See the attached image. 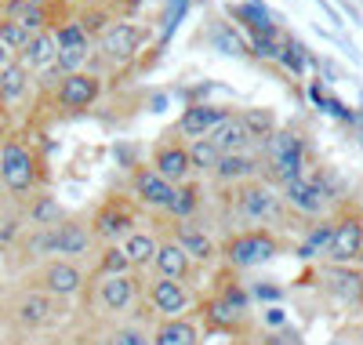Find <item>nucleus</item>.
I'll return each instance as SVG.
<instances>
[{"label": "nucleus", "mask_w": 363, "mask_h": 345, "mask_svg": "<svg viewBox=\"0 0 363 345\" xmlns=\"http://www.w3.org/2000/svg\"><path fill=\"white\" fill-rule=\"evenodd\" d=\"M262 153H265L269 171L277 175L284 185L301 178V168H306V138H301L298 131L277 128V131L262 142Z\"/></svg>", "instance_id": "obj_1"}, {"label": "nucleus", "mask_w": 363, "mask_h": 345, "mask_svg": "<svg viewBox=\"0 0 363 345\" xmlns=\"http://www.w3.org/2000/svg\"><path fill=\"white\" fill-rule=\"evenodd\" d=\"M236 211H240V218H247L258 229H265L269 222H280L284 218V197L269 182L251 178L244 185H236Z\"/></svg>", "instance_id": "obj_2"}, {"label": "nucleus", "mask_w": 363, "mask_h": 345, "mask_svg": "<svg viewBox=\"0 0 363 345\" xmlns=\"http://www.w3.org/2000/svg\"><path fill=\"white\" fill-rule=\"evenodd\" d=\"M0 185L11 197H26L37 185V156L22 142H4L0 146Z\"/></svg>", "instance_id": "obj_3"}, {"label": "nucleus", "mask_w": 363, "mask_h": 345, "mask_svg": "<svg viewBox=\"0 0 363 345\" xmlns=\"http://www.w3.org/2000/svg\"><path fill=\"white\" fill-rule=\"evenodd\" d=\"M277 251H280V240L269 229H247V233H236L225 243V262L233 269H251V265L277 258Z\"/></svg>", "instance_id": "obj_4"}, {"label": "nucleus", "mask_w": 363, "mask_h": 345, "mask_svg": "<svg viewBox=\"0 0 363 345\" xmlns=\"http://www.w3.org/2000/svg\"><path fill=\"white\" fill-rule=\"evenodd\" d=\"M359 247H363V211L345 207L335 218V236H330L327 258H330V265H349V262H356Z\"/></svg>", "instance_id": "obj_5"}, {"label": "nucleus", "mask_w": 363, "mask_h": 345, "mask_svg": "<svg viewBox=\"0 0 363 345\" xmlns=\"http://www.w3.org/2000/svg\"><path fill=\"white\" fill-rule=\"evenodd\" d=\"M11 312H15V324L37 331V327L55 324V320L66 312V305H62V298H51V295H44V291H37V288H29V291H22V295L15 298Z\"/></svg>", "instance_id": "obj_6"}, {"label": "nucleus", "mask_w": 363, "mask_h": 345, "mask_svg": "<svg viewBox=\"0 0 363 345\" xmlns=\"http://www.w3.org/2000/svg\"><path fill=\"white\" fill-rule=\"evenodd\" d=\"M37 291L51 295V298H77L84 291V269L69 258H51L44 262V269L37 273Z\"/></svg>", "instance_id": "obj_7"}, {"label": "nucleus", "mask_w": 363, "mask_h": 345, "mask_svg": "<svg viewBox=\"0 0 363 345\" xmlns=\"http://www.w3.org/2000/svg\"><path fill=\"white\" fill-rule=\"evenodd\" d=\"M145 40V29L135 26V22H113L106 26L102 33H99V55L106 62H116V66H124V62H131L138 55Z\"/></svg>", "instance_id": "obj_8"}, {"label": "nucleus", "mask_w": 363, "mask_h": 345, "mask_svg": "<svg viewBox=\"0 0 363 345\" xmlns=\"http://www.w3.org/2000/svg\"><path fill=\"white\" fill-rule=\"evenodd\" d=\"M323 291L345 309H363V273L352 265H320Z\"/></svg>", "instance_id": "obj_9"}, {"label": "nucleus", "mask_w": 363, "mask_h": 345, "mask_svg": "<svg viewBox=\"0 0 363 345\" xmlns=\"http://www.w3.org/2000/svg\"><path fill=\"white\" fill-rule=\"evenodd\" d=\"M102 95V77L99 73H69L62 77V84L55 87V102L69 109V113H80V109H91Z\"/></svg>", "instance_id": "obj_10"}, {"label": "nucleus", "mask_w": 363, "mask_h": 345, "mask_svg": "<svg viewBox=\"0 0 363 345\" xmlns=\"http://www.w3.org/2000/svg\"><path fill=\"white\" fill-rule=\"evenodd\" d=\"M95 247V236H91V226L80 222V218H62L55 229H51V255H62L69 262L91 255Z\"/></svg>", "instance_id": "obj_11"}, {"label": "nucleus", "mask_w": 363, "mask_h": 345, "mask_svg": "<svg viewBox=\"0 0 363 345\" xmlns=\"http://www.w3.org/2000/svg\"><path fill=\"white\" fill-rule=\"evenodd\" d=\"M131 226H135L131 207H128L124 200L113 197V200H106V204L95 211V218H91V236L102 240V243H116L120 236L131 233Z\"/></svg>", "instance_id": "obj_12"}, {"label": "nucleus", "mask_w": 363, "mask_h": 345, "mask_svg": "<svg viewBox=\"0 0 363 345\" xmlns=\"http://www.w3.org/2000/svg\"><path fill=\"white\" fill-rule=\"evenodd\" d=\"M149 305H153V312L160 320H174L193 305V291L186 284H178V280L157 276L153 284H149Z\"/></svg>", "instance_id": "obj_13"}, {"label": "nucleus", "mask_w": 363, "mask_h": 345, "mask_svg": "<svg viewBox=\"0 0 363 345\" xmlns=\"http://www.w3.org/2000/svg\"><path fill=\"white\" fill-rule=\"evenodd\" d=\"M149 168H153L167 185H182V182L193 175L186 146H182L178 138H171V135H167V142H160V146L153 149V164H149Z\"/></svg>", "instance_id": "obj_14"}, {"label": "nucleus", "mask_w": 363, "mask_h": 345, "mask_svg": "<svg viewBox=\"0 0 363 345\" xmlns=\"http://www.w3.org/2000/svg\"><path fill=\"white\" fill-rule=\"evenodd\" d=\"M131 193H135V200H138V204H145V207L167 211V207H171V200H174V185H167L153 168L138 164V168L131 171Z\"/></svg>", "instance_id": "obj_15"}, {"label": "nucleus", "mask_w": 363, "mask_h": 345, "mask_svg": "<svg viewBox=\"0 0 363 345\" xmlns=\"http://www.w3.org/2000/svg\"><path fill=\"white\" fill-rule=\"evenodd\" d=\"M284 204L298 214H309V218H320L330 204L327 190L320 182H306V178H298V182H287L284 185Z\"/></svg>", "instance_id": "obj_16"}, {"label": "nucleus", "mask_w": 363, "mask_h": 345, "mask_svg": "<svg viewBox=\"0 0 363 345\" xmlns=\"http://www.w3.org/2000/svg\"><path fill=\"white\" fill-rule=\"evenodd\" d=\"M225 116H229V109H225V106L193 102V106H186V113H182L178 131H182V135H189V138H207V135L215 131Z\"/></svg>", "instance_id": "obj_17"}, {"label": "nucleus", "mask_w": 363, "mask_h": 345, "mask_svg": "<svg viewBox=\"0 0 363 345\" xmlns=\"http://www.w3.org/2000/svg\"><path fill=\"white\" fill-rule=\"evenodd\" d=\"M135 295H138V276L135 273L102 276V284H99V305H102V312H124V309H131Z\"/></svg>", "instance_id": "obj_18"}, {"label": "nucleus", "mask_w": 363, "mask_h": 345, "mask_svg": "<svg viewBox=\"0 0 363 345\" xmlns=\"http://www.w3.org/2000/svg\"><path fill=\"white\" fill-rule=\"evenodd\" d=\"M55 58H58V48H55L51 29H40V33H33V37H29V44L15 55V62H22L29 73H48V70L55 66Z\"/></svg>", "instance_id": "obj_19"}, {"label": "nucleus", "mask_w": 363, "mask_h": 345, "mask_svg": "<svg viewBox=\"0 0 363 345\" xmlns=\"http://www.w3.org/2000/svg\"><path fill=\"white\" fill-rule=\"evenodd\" d=\"M258 171H262L258 156H251V153H225L211 175H215L222 185H244V182L258 178Z\"/></svg>", "instance_id": "obj_20"}, {"label": "nucleus", "mask_w": 363, "mask_h": 345, "mask_svg": "<svg viewBox=\"0 0 363 345\" xmlns=\"http://www.w3.org/2000/svg\"><path fill=\"white\" fill-rule=\"evenodd\" d=\"M174 243L189 255V262H203V265H207L211 258L218 255L215 240H211L196 222H178V226H174Z\"/></svg>", "instance_id": "obj_21"}, {"label": "nucleus", "mask_w": 363, "mask_h": 345, "mask_svg": "<svg viewBox=\"0 0 363 345\" xmlns=\"http://www.w3.org/2000/svg\"><path fill=\"white\" fill-rule=\"evenodd\" d=\"M153 269H157V276H164V280H178V284H186L189 273H193V262H189V255H186V251H182L174 240H164V243L157 247V255H153Z\"/></svg>", "instance_id": "obj_22"}, {"label": "nucleus", "mask_w": 363, "mask_h": 345, "mask_svg": "<svg viewBox=\"0 0 363 345\" xmlns=\"http://www.w3.org/2000/svg\"><path fill=\"white\" fill-rule=\"evenodd\" d=\"M225 11H229V18H236L240 26H247L255 37H277V33H280L277 22H272V15H269V8L262 4V0H247V4H229Z\"/></svg>", "instance_id": "obj_23"}, {"label": "nucleus", "mask_w": 363, "mask_h": 345, "mask_svg": "<svg viewBox=\"0 0 363 345\" xmlns=\"http://www.w3.org/2000/svg\"><path fill=\"white\" fill-rule=\"evenodd\" d=\"M211 142H215L218 146V153L225 156V153H251V135H247V128H244V124H240V116L236 113H229L222 124H218V128L215 131H211L207 135Z\"/></svg>", "instance_id": "obj_24"}, {"label": "nucleus", "mask_w": 363, "mask_h": 345, "mask_svg": "<svg viewBox=\"0 0 363 345\" xmlns=\"http://www.w3.org/2000/svg\"><path fill=\"white\" fill-rule=\"evenodd\" d=\"M149 345H200V331L186 317L160 320V327L153 331V338H149Z\"/></svg>", "instance_id": "obj_25"}, {"label": "nucleus", "mask_w": 363, "mask_h": 345, "mask_svg": "<svg viewBox=\"0 0 363 345\" xmlns=\"http://www.w3.org/2000/svg\"><path fill=\"white\" fill-rule=\"evenodd\" d=\"M4 18L26 26L29 33H40L48 26V11H44V0H8L4 4Z\"/></svg>", "instance_id": "obj_26"}, {"label": "nucleus", "mask_w": 363, "mask_h": 345, "mask_svg": "<svg viewBox=\"0 0 363 345\" xmlns=\"http://www.w3.org/2000/svg\"><path fill=\"white\" fill-rule=\"evenodd\" d=\"M124 255H128V262H131V269H145V265H153V255H157V247H160V240L153 236V233H142V229H131L128 236H124Z\"/></svg>", "instance_id": "obj_27"}, {"label": "nucleus", "mask_w": 363, "mask_h": 345, "mask_svg": "<svg viewBox=\"0 0 363 345\" xmlns=\"http://www.w3.org/2000/svg\"><path fill=\"white\" fill-rule=\"evenodd\" d=\"M26 218H29V226H33V229H55V226L66 218V211H62V204H58V197L40 193V197H33Z\"/></svg>", "instance_id": "obj_28"}, {"label": "nucleus", "mask_w": 363, "mask_h": 345, "mask_svg": "<svg viewBox=\"0 0 363 345\" xmlns=\"http://www.w3.org/2000/svg\"><path fill=\"white\" fill-rule=\"evenodd\" d=\"M29 70L22 66V62H11L8 70H0V102L4 106H15L26 99V91H29Z\"/></svg>", "instance_id": "obj_29"}, {"label": "nucleus", "mask_w": 363, "mask_h": 345, "mask_svg": "<svg viewBox=\"0 0 363 345\" xmlns=\"http://www.w3.org/2000/svg\"><path fill=\"white\" fill-rule=\"evenodd\" d=\"M330 236H335V218H323V222H316L306 233V240H301V247H298V258H306V262L323 258L330 251Z\"/></svg>", "instance_id": "obj_30"}, {"label": "nucleus", "mask_w": 363, "mask_h": 345, "mask_svg": "<svg viewBox=\"0 0 363 345\" xmlns=\"http://www.w3.org/2000/svg\"><path fill=\"white\" fill-rule=\"evenodd\" d=\"M196 211H200V185H193V182L174 185V200H171L167 214L178 218V222H193Z\"/></svg>", "instance_id": "obj_31"}, {"label": "nucleus", "mask_w": 363, "mask_h": 345, "mask_svg": "<svg viewBox=\"0 0 363 345\" xmlns=\"http://www.w3.org/2000/svg\"><path fill=\"white\" fill-rule=\"evenodd\" d=\"M236 116L247 128V135H251L255 146H262L272 131H277V116H272V109H244V113H236Z\"/></svg>", "instance_id": "obj_32"}, {"label": "nucleus", "mask_w": 363, "mask_h": 345, "mask_svg": "<svg viewBox=\"0 0 363 345\" xmlns=\"http://www.w3.org/2000/svg\"><path fill=\"white\" fill-rule=\"evenodd\" d=\"M186 153H189V168L193 171H215V164L222 160V153H218V146L211 142V138H193V146H186Z\"/></svg>", "instance_id": "obj_33"}, {"label": "nucleus", "mask_w": 363, "mask_h": 345, "mask_svg": "<svg viewBox=\"0 0 363 345\" xmlns=\"http://www.w3.org/2000/svg\"><path fill=\"white\" fill-rule=\"evenodd\" d=\"M277 62L284 70H291L294 77H301L309 66H313V55L306 51V44H298V40H287L284 37V44H280V55H277Z\"/></svg>", "instance_id": "obj_34"}, {"label": "nucleus", "mask_w": 363, "mask_h": 345, "mask_svg": "<svg viewBox=\"0 0 363 345\" xmlns=\"http://www.w3.org/2000/svg\"><path fill=\"white\" fill-rule=\"evenodd\" d=\"M309 99H313V106H316V109H327L330 116H338V120H349V124L356 120V113H352V109H349V106H345L342 99L327 95L320 80H313V84H309Z\"/></svg>", "instance_id": "obj_35"}, {"label": "nucleus", "mask_w": 363, "mask_h": 345, "mask_svg": "<svg viewBox=\"0 0 363 345\" xmlns=\"http://www.w3.org/2000/svg\"><path fill=\"white\" fill-rule=\"evenodd\" d=\"M99 273L102 276H124V273H135L128 255H124V247L120 243H106L102 247V255H99Z\"/></svg>", "instance_id": "obj_36"}, {"label": "nucleus", "mask_w": 363, "mask_h": 345, "mask_svg": "<svg viewBox=\"0 0 363 345\" xmlns=\"http://www.w3.org/2000/svg\"><path fill=\"white\" fill-rule=\"evenodd\" d=\"M51 37H55V48H58V51H62V48H87V44H91V37L84 33L80 22H66V26L51 29Z\"/></svg>", "instance_id": "obj_37"}, {"label": "nucleus", "mask_w": 363, "mask_h": 345, "mask_svg": "<svg viewBox=\"0 0 363 345\" xmlns=\"http://www.w3.org/2000/svg\"><path fill=\"white\" fill-rule=\"evenodd\" d=\"M29 29L26 26H18V22H11V18H0V44H4L11 55H18L26 44H29Z\"/></svg>", "instance_id": "obj_38"}, {"label": "nucleus", "mask_w": 363, "mask_h": 345, "mask_svg": "<svg viewBox=\"0 0 363 345\" xmlns=\"http://www.w3.org/2000/svg\"><path fill=\"white\" fill-rule=\"evenodd\" d=\"M207 320L215 324V327H225V331H233L236 327V320H240V312H233L222 298H215V302H207Z\"/></svg>", "instance_id": "obj_39"}, {"label": "nucleus", "mask_w": 363, "mask_h": 345, "mask_svg": "<svg viewBox=\"0 0 363 345\" xmlns=\"http://www.w3.org/2000/svg\"><path fill=\"white\" fill-rule=\"evenodd\" d=\"M211 40H215V48H218L222 55H244V40H240L229 26H215Z\"/></svg>", "instance_id": "obj_40"}, {"label": "nucleus", "mask_w": 363, "mask_h": 345, "mask_svg": "<svg viewBox=\"0 0 363 345\" xmlns=\"http://www.w3.org/2000/svg\"><path fill=\"white\" fill-rule=\"evenodd\" d=\"M222 302H225L233 312H240V317H244V312L251 309V295H247L244 288H240V284H229V288L222 291Z\"/></svg>", "instance_id": "obj_41"}, {"label": "nucleus", "mask_w": 363, "mask_h": 345, "mask_svg": "<svg viewBox=\"0 0 363 345\" xmlns=\"http://www.w3.org/2000/svg\"><path fill=\"white\" fill-rule=\"evenodd\" d=\"M22 236V218L18 214H4L0 218V251H4L8 243H15Z\"/></svg>", "instance_id": "obj_42"}, {"label": "nucleus", "mask_w": 363, "mask_h": 345, "mask_svg": "<svg viewBox=\"0 0 363 345\" xmlns=\"http://www.w3.org/2000/svg\"><path fill=\"white\" fill-rule=\"evenodd\" d=\"M109 345H149V334L138 327H116L109 334Z\"/></svg>", "instance_id": "obj_43"}, {"label": "nucleus", "mask_w": 363, "mask_h": 345, "mask_svg": "<svg viewBox=\"0 0 363 345\" xmlns=\"http://www.w3.org/2000/svg\"><path fill=\"white\" fill-rule=\"evenodd\" d=\"M186 8H189V0H167V18H164V44H167V37L178 29V22H182V15H186Z\"/></svg>", "instance_id": "obj_44"}, {"label": "nucleus", "mask_w": 363, "mask_h": 345, "mask_svg": "<svg viewBox=\"0 0 363 345\" xmlns=\"http://www.w3.org/2000/svg\"><path fill=\"white\" fill-rule=\"evenodd\" d=\"M280 44H284V37H280V33H277V37H255V40H251L255 55H258V58H269V62H277Z\"/></svg>", "instance_id": "obj_45"}, {"label": "nucleus", "mask_w": 363, "mask_h": 345, "mask_svg": "<svg viewBox=\"0 0 363 345\" xmlns=\"http://www.w3.org/2000/svg\"><path fill=\"white\" fill-rule=\"evenodd\" d=\"M113 160H116L120 168H131V171H135V168H138V149L128 146V142H116V146H113Z\"/></svg>", "instance_id": "obj_46"}, {"label": "nucleus", "mask_w": 363, "mask_h": 345, "mask_svg": "<svg viewBox=\"0 0 363 345\" xmlns=\"http://www.w3.org/2000/svg\"><path fill=\"white\" fill-rule=\"evenodd\" d=\"M262 324L272 327V331H284L291 320H287V312H284L280 305H265V309H262Z\"/></svg>", "instance_id": "obj_47"}, {"label": "nucleus", "mask_w": 363, "mask_h": 345, "mask_svg": "<svg viewBox=\"0 0 363 345\" xmlns=\"http://www.w3.org/2000/svg\"><path fill=\"white\" fill-rule=\"evenodd\" d=\"M251 298H258V302H265V305H277V302L284 298V291H280L277 284H255V288H251Z\"/></svg>", "instance_id": "obj_48"}, {"label": "nucleus", "mask_w": 363, "mask_h": 345, "mask_svg": "<svg viewBox=\"0 0 363 345\" xmlns=\"http://www.w3.org/2000/svg\"><path fill=\"white\" fill-rule=\"evenodd\" d=\"M316 4H320V8H323V15H327V18H330V22H335V26H342V15H338V11H335V8H330V4H327V0H316Z\"/></svg>", "instance_id": "obj_49"}, {"label": "nucleus", "mask_w": 363, "mask_h": 345, "mask_svg": "<svg viewBox=\"0 0 363 345\" xmlns=\"http://www.w3.org/2000/svg\"><path fill=\"white\" fill-rule=\"evenodd\" d=\"M11 62H15V55H11V51H8L4 44H0V70H8V66H11Z\"/></svg>", "instance_id": "obj_50"}, {"label": "nucleus", "mask_w": 363, "mask_h": 345, "mask_svg": "<svg viewBox=\"0 0 363 345\" xmlns=\"http://www.w3.org/2000/svg\"><path fill=\"white\" fill-rule=\"evenodd\" d=\"M167 106V95H153V99H149V109H153V113H160Z\"/></svg>", "instance_id": "obj_51"}, {"label": "nucleus", "mask_w": 363, "mask_h": 345, "mask_svg": "<svg viewBox=\"0 0 363 345\" xmlns=\"http://www.w3.org/2000/svg\"><path fill=\"white\" fill-rule=\"evenodd\" d=\"M342 8H345V15H349V18H352V22H359V11H356V8H352V4H349V0H342Z\"/></svg>", "instance_id": "obj_52"}, {"label": "nucleus", "mask_w": 363, "mask_h": 345, "mask_svg": "<svg viewBox=\"0 0 363 345\" xmlns=\"http://www.w3.org/2000/svg\"><path fill=\"white\" fill-rule=\"evenodd\" d=\"M0 138H8V116L0 113Z\"/></svg>", "instance_id": "obj_53"}, {"label": "nucleus", "mask_w": 363, "mask_h": 345, "mask_svg": "<svg viewBox=\"0 0 363 345\" xmlns=\"http://www.w3.org/2000/svg\"><path fill=\"white\" fill-rule=\"evenodd\" d=\"M265 345H284V338H280V334H269V338H265Z\"/></svg>", "instance_id": "obj_54"}, {"label": "nucleus", "mask_w": 363, "mask_h": 345, "mask_svg": "<svg viewBox=\"0 0 363 345\" xmlns=\"http://www.w3.org/2000/svg\"><path fill=\"white\" fill-rule=\"evenodd\" d=\"M330 345H356V341H349V338H338V341H330Z\"/></svg>", "instance_id": "obj_55"}, {"label": "nucleus", "mask_w": 363, "mask_h": 345, "mask_svg": "<svg viewBox=\"0 0 363 345\" xmlns=\"http://www.w3.org/2000/svg\"><path fill=\"white\" fill-rule=\"evenodd\" d=\"M356 262H359V265H363V247H359V255H356Z\"/></svg>", "instance_id": "obj_56"}]
</instances>
